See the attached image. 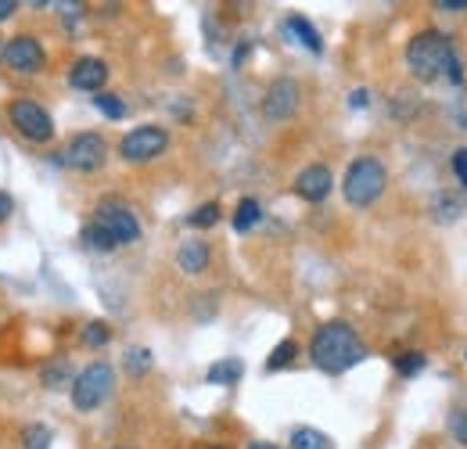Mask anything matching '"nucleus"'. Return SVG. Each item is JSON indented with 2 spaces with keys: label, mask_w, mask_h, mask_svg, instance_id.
Returning a JSON list of instances; mask_svg holds the SVG:
<instances>
[{
  "label": "nucleus",
  "mask_w": 467,
  "mask_h": 449,
  "mask_svg": "<svg viewBox=\"0 0 467 449\" xmlns=\"http://www.w3.org/2000/svg\"><path fill=\"white\" fill-rule=\"evenodd\" d=\"M0 61L18 76H36L47 65V51H44V44L36 37H11V40H4Z\"/></svg>",
  "instance_id": "nucleus-9"
},
{
  "label": "nucleus",
  "mask_w": 467,
  "mask_h": 449,
  "mask_svg": "<svg viewBox=\"0 0 467 449\" xmlns=\"http://www.w3.org/2000/svg\"><path fill=\"white\" fill-rule=\"evenodd\" d=\"M295 356H298V341H295V338H285V341L270 352L266 371H281V367H288V363H295Z\"/></svg>",
  "instance_id": "nucleus-22"
},
{
  "label": "nucleus",
  "mask_w": 467,
  "mask_h": 449,
  "mask_svg": "<svg viewBox=\"0 0 467 449\" xmlns=\"http://www.w3.org/2000/svg\"><path fill=\"white\" fill-rule=\"evenodd\" d=\"M288 33H292L295 40L306 47V51H313V55H320L324 51V40H320V33H317V26L309 22V18H302V15H288Z\"/></svg>",
  "instance_id": "nucleus-14"
},
{
  "label": "nucleus",
  "mask_w": 467,
  "mask_h": 449,
  "mask_svg": "<svg viewBox=\"0 0 467 449\" xmlns=\"http://www.w3.org/2000/svg\"><path fill=\"white\" fill-rule=\"evenodd\" d=\"M0 55H4V44H0Z\"/></svg>",
  "instance_id": "nucleus-36"
},
{
  "label": "nucleus",
  "mask_w": 467,
  "mask_h": 449,
  "mask_svg": "<svg viewBox=\"0 0 467 449\" xmlns=\"http://www.w3.org/2000/svg\"><path fill=\"white\" fill-rule=\"evenodd\" d=\"M68 378H72V363H68L65 356L51 360V363H44V371H40V385H44V389H61V385H72Z\"/></svg>",
  "instance_id": "nucleus-15"
},
{
  "label": "nucleus",
  "mask_w": 467,
  "mask_h": 449,
  "mask_svg": "<svg viewBox=\"0 0 467 449\" xmlns=\"http://www.w3.org/2000/svg\"><path fill=\"white\" fill-rule=\"evenodd\" d=\"M209 263H213V252H209V245L205 241H198V237H187L180 248H176V266H180V274H205L209 270Z\"/></svg>",
  "instance_id": "nucleus-13"
},
{
  "label": "nucleus",
  "mask_w": 467,
  "mask_h": 449,
  "mask_svg": "<svg viewBox=\"0 0 467 449\" xmlns=\"http://www.w3.org/2000/svg\"><path fill=\"white\" fill-rule=\"evenodd\" d=\"M424 363H428V360H424L420 352H403V356L396 360V371H400L403 378H417V374L424 371Z\"/></svg>",
  "instance_id": "nucleus-25"
},
{
  "label": "nucleus",
  "mask_w": 467,
  "mask_h": 449,
  "mask_svg": "<svg viewBox=\"0 0 467 449\" xmlns=\"http://www.w3.org/2000/svg\"><path fill=\"white\" fill-rule=\"evenodd\" d=\"M148 363H151V356H148L144 349H130V352H126V371H130V374L148 371Z\"/></svg>",
  "instance_id": "nucleus-27"
},
{
  "label": "nucleus",
  "mask_w": 467,
  "mask_h": 449,
  "mask_svg": "<svg viewBox=\"0 0 467 449\" xmlns=\"http://www.w3.org/2000/svg\"><path fill=\"white\" fill-rule=\"evenodd\" d=\"M18 443H22V449H51L55 435H51L47 424H26L22 435H18Z\"/></svg>",
  "instance_id": "nucleus-19"
},
{
  "label": "nucleus",
  "mask_w": 467,
  "mask_h": 449,
  "mask_svg": "<svg viewBox=\"0 0 467 449\" xmlns=\"http://www.w3.org/2000/svg\"><path fill=\"white\" fill-rule=\"evenodd\" d=\"M79 341H83L87 349H105V345L112 341V328H109L105 320H90V324H83Z\"/></svg>",
  "instance_id": "nucleus-21"
},
{
  "label": "nucleus",
  "mask_w": 467,
  "mask_h": 449,
  "mask_svg": "<svg viewBox=\"0 0 467 449\" xmlns=\"http://www.w3.org/2000/svg\"><path fill=\"white\" fill-rule=\"evenodd\" d=\"M367 101H370V94H367L363 87H359V90H356V94H352V98H349V105H352V109H367Z\"/></svg>",
  "instance_id": "nucleus-32"
},
{
  "label": "nucleus",
  "mask_w": 467,
  "mask_h": 449,
  "mask_svg": "<svg viewBox=\"0 0 467 449\" xmlns=\"http://www.w3.org/2000/svg\"><path fill=\"white\" fill-rule=\"evenodd\" d=\"M94 224L105 226V230L116 237V245H137L140 234H144L137 213H133L122 198H101L98 209H94Z\"/></svg>",
  "instance_id": "nucleus-7"
},
{
  "label": "nucleus",
  "mask_w": 467,
  "mask_h": 449,
  "mask_svg": "<svg viewBox=\"0 0 467 449\" xmlns=\"http://www.w3.org/2000/svg\"><path fill=\"white\" fill-rule=\"evenodd\" d=\"M464 356H467V352H464Z\"/></svg>",
  "instance_id": "nucleus-38"
},
{
  "label": "nucleus",
  "mask_w": 467,
  "mask_h": 449,
  "mask_svg": "<svg viewBox=\"0 0 467 449\" xmlns=\"http://www.w3.org/2000/svg\"><path fill=\"white\" fill-rule=\"evenodd\" d=\"M68 389H72V406H76L79 413H94V410L105 406V399L116 389V371H112V363L94 360V363H87V367L72 378Z\"/></svg>",
  "instance_id": "nucleus-4"
},
{
  "label": "nucleus",
  "mask_w": 467,
  "mask_h": 449,
  "mask_svg": "<svg viewBox=\"0 0 467 449\" xmlns=\"http://www.w3.org/2000/svg\"><path fill=\"white\" fill-rule=\"evenodd\" d=\"M26 7H55V0H22Z\"/></svg>",
  "instance_id": "nucleus-34"
},
{
  "label": "nucleus",
  "mask_w": 467,
  "mask_h": 449,
  "mask_svg": "<svg viewBox=\"0 0 467 449\" xmlns=\"http://www.w3.org/2000/svg\"><path fill=\"white\" fill-rule=\"evenodd\" d=\"M248 449H281V446H274V443H252Z\"/></svg>",
  "instance_id": "nucleus-35"
},
{
  "label": "nucleus",
  "mask_w": 467,
  "mask_h": 449,
  "mask_svg": "<svg viewBox=\"0 0 467 449\" xmlns=\"http://www.w3.org/2000/svg\"><path fill=\"white\" fill-rule=\"evenodd\" d=\"M213 449H223V446H213Z\"/></svg>",
  "instance_id": "nucleus-37"
},
{
  "label": "nucleus",
  "mask_w": 467,
  "mask_h": 449,
  "mask_svg": "<svg viewBox=\"0 0 467 449\" xmlns=\"http://www.w3.org/2000/svg\"><path fill=\"white\" fill-rule=\"evenodd\" d=\"M61 7V18H65V22H68V18H79V15H83V11H87V7H83V0H58Z\"/></svg>",
  "instance_id": "nucleus-28"
},
{
  "label": "nucleus",
  "mask_w": 467,
  "mask_h": 449,
  "mask_svg": "<svg viewBox=\"0 0 467 449\" xmlns=\"http://www.w3.org/2000/svg\"><path fill=\"white\" fill-rule=\"evenodd\" d=\"M105 159H109V144H105V137L94 133V130L76 133V137L65 144V151H61V162L68 169H76V172H98V169L105 166Z\"/></svg>",
  "instance_id": "nucleus-8"
},
{
  "label": "nucleus",
  "mask_w": 467,
  "mask_h": 449,
  "mask_svg": "<svg viewBox=\"0 0 467 449\" xmlns=\"http://www.w3.org/2000/svg\"><path fill=\"white\" fill-rule=\"evenodd\" d=\"M446 424H450V435H453L461 446H467V410H453Z\"/></svg>",
  "instance_id": "nucleus-26"
},
{
  "label": "nucleus",
  "mask_w": 467,
  "mask_h": 449,
  "mask_svg": "<svg viewBox=\"0 0 467 449\" xmlns=\"http://www.w3.org/2000/svg\"><path fill=\"white\" fill-rule=\"evenodd\" d=\"M94 105H98V112H105L109 119H122V115H126V105L119 101L116 94H105V90L94 94Z\"/></svg>",
  "instance_id": "nucleus-24"
},
{
  "label": "nucleus",
  "mask_w": 467,
  "mask_h": 449,
  "mask_svg": "<svg viewBox=\"0 0 467 449\" xmlns=\"http://www.w3.org/2000/svg\"><path fill=\"white\" fill-rule=\"evenodd\" d=\"M295 112H298V83H295L292 76H281V79L270 83V90H266V98H263V119L285 122V119H292Z\"/></svg>",
  "instance_id": "nucleus-10"
},
{
  "label": "nucleus",
  "mask_w": 467,
  "mask_h": 449,
  "mask_svg": "<svg viewBox=\"0 0 467 449\" xmlns=\"http://www.w3.org/2000/svg\"><path fill=\"white\" fill-rule=\"evenodd\" d=\"M7 122L29 141V144H51L55 141V119L44 105L29 101V98H15L7 105Z\"/></svg>",
  "instance_id": "nucleus-5"
},
{
  "label": "nucleus",
  "mask_w": 467,
  "mask_h": 449,
  "mask_svg": "<svg viewBox=\"0 0 467 449\" xmlns=\"http://www.w3.org/2000/svg\"><path fill=\"white\" fill-rule=\"evenodd\" d=\"M407 68L417 83H453L461 87L464 83V68H461V57H457V47L446 33L439 29H424L417 33L407 44Z\"/></svg>",
  "instance_id": "nucleus-1"
},
{
  "label": "nucleus",
  "mask_w": 467,
  "mask_h": 449,
  "mask_svg": "<svg viewBox=\"0 0 467 449\" xmlns=\"http://www.w3.org/2000/svg\"><path fill=\"white\" fill-rule=\"evenodd\" d=\"M79 237H83V245H87L90 252H116L119 248L116 237H112L101 224H94V220L83 226V234H79Z\"/></svg>",
  "instance_id": "nucleus-16"
},
{
  "label": "nucleus",
  "mask_w": 467,
  "mask_h": 449,
  "mask_svg": "<svg viewBox=\"0 0 467 449\" xmlns=\"http://www.w3.org/2000/svg\"><path fill=\"white\" fill-rule=\"evenodd\" d=\"M18 4H22V0H0V22H7V18L18 11Z\"/></svg>",
  "instance_id": "nucleus-31"
},
{
  "label": "nucleus",
  "mask_w": 467,
  "mask_h": 449,
  "mask_svg": "<svg viewBox=\"0 0 467 449\" xmlns=\"http://www.w3.org/2000/svg\"><path fill=\"white\" fill-rule=\"evenodd\" d=\"M170 151V133L162 126H137L119 141V159L130 166H144Z\"/></svg>",
  "instance_id": "nucleus-6"
},
{
  "label": "nucleus",
  "mask_w": 467,
  "mask_h": 449,
  "mask_svg": "<svg viewBox=\"0 0 467 449\" xmlns=\"http://www.w3.org/2000/svg\"><path fill=\"white\" fill-rule=\"evenodd\" d=\"M453 172H457V180L467 187V148H461V151L453 155Z\"/></svg>",
  "instance_id": "nucleus-29"
},
{
  "label": "nucleus",
  "mask_w": 467,
  "mask_h": 449,
  "mask_svg": "<svg viewBox=\"0 0 467 449\" xmlns=\"http://www.w3.org/2000/svg\"><path fill=\"white\" fill-rule=\"evenodd\" d=\"M439 7H446V11H467V0H439Z\"/></svg>",
  "instance_id": "nucleus-33"
},
{
  "label": "nucleus",
  "mask_w": 467,
  "mask_h": 449,
  "mask_svg": "<svg viewBox=\"0 0 467 449\" xmlns=\"http://www.w3.org/2000/svg\"><path fill=\"white\" fill-rule=\"evenodd\" d=\"M363 356H367L363 338L356 335L346 320H327L309 338V360L324 374H346Z\"/></svg>",
  "instance_id": "nucleus-2"
},
{
  "label": "nucleus",
  "mask_w": 467,
  "mask_h": 449,
  "mask_svg": "<svg viewBox=\"0 0 467 449\" xmlns=\"http://www.w3.org/2000/svg\"><path fill=\"white\" fill-rule=\"evenodd\" d=\"M331 187H335V176H331V169L320 166V162L306 166L295 176V194H298L302 202H309V205H320V202L331 194Z\"/></svg>",
  "instance_id": "nucleus-12"
},
{
  "label": "nucleus",
  "mask_w": 467,
  "mask_h": 449,
  "mask_svg": "<svg viewBox=\"0 0 467 449\" xmlns=\"http://www.w3.org/2000/svg\"><path fill=\"white\" fill-rule=\"evenodd\" d=\"M385 187H389V169L374 155H359L342 180V194L352 209H370L385 194Z\"/></svg>",
  "instance_id": "nucleus-3"
},
{
  "label": "nucleus",
  "mask_w": 467,
  "mask_h": 449,
  "mask_svg": "<svg viewBox=\"0 0 467 449\" xmlns=\"http://www.w3.org/2000/svg\"><path fill=\"white\" fill-rule=\"evenodd\" d=\"M292 449H335V446H331V439L320 428H295Z\"/></svg>",
  "instance_id": "nucleus-20"
},
{
  "label": "nucleus",
  "mask_w": 467,
  "mask_h": 449,
  "mask_svg": "<svg viewBox=\"0 0 467 449\" xmlns=\"http://www.w3.org/2000/svg\"><path fill=\"white\" fill-rule=\"evenodd\" d=\"M259 220H263V205L255 198H241L237 202V213H234V230L237 234H248Z\"/></svg>",
  "instance_id": "nucleus-17"
},
{
  "label": "nucleus",
  "mask_w": 467,
  "mask_h": 449,
  "mask_svg": "<svg viewBox=\"0 0 467 449\" xmlns=\"http://www.w3.org/2000/svg\"><path fill=\"white\" fill-rule=\"evenodd\" d=\"M187 224L198 226V230H209V226L220 224V202H205L202 209H194L191 216H187Z\"/></svg>",
  "instance_id": "nucleus-23"
},
{
  "label": "nucleus",
  "mask_w": 467,
  "mask_h": 449,
  "mask_svg": "<svg viewBox=\"0 0 467 449\" xmlns=\"http://www.w3.org/2000/svg\"><path fill=\"white\" fill-rule=\"evenodd\" d=\"M11 213H15V198H11V194H4V191H0V224H4V220H7V216H11Z\"/></svg>",
  "instance_id": "nucleus-30"
},
{
  "label": "nucleus",
  "mask_w": 467,
  "mask_h": 449,
  "mask_svg": "<svg viewBox=\"0 0 467 449\" xmlns=\"http://www.w3.org/2000/svg\"><path fill=\"white\" fill-rule=\"evenodd\" d=\"M105 83H109V61H105V57L83 55V57H76V65L68 68V87H72V90L98 94V90H105Z\"/></svg>",
  "instance_id": "nucleus-11"
},
{
  "label": "nucleus",
  "mask_w": 467,
  "mask_h": 449,
  "mask_svg": "<svg viewBox=\"0 0 467 449\" xmlns=\"http://www.w3.org/2000/svg\"><path fill=\"white\" fill-rule=\"evenodd\" d=\"M237 378H244V363L241 360H220L209 367V381L213 385H234Z\"/></svg>",
  "instance_id": "nucleus-18"
}]
</instances>
